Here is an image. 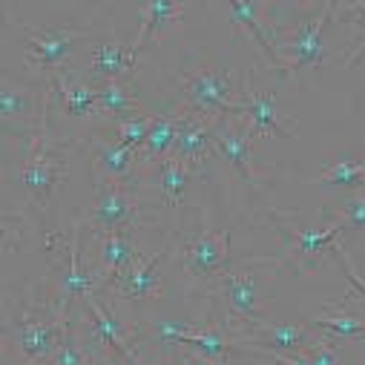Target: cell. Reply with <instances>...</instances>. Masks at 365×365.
<instances>
[{
	"label": "cell",
	"instance_id": "obj_1",
	"mask_svg": "<svg viewBox=\"0 0 365 365\" xmlns=\"http://www.w3.org/2000/svg\"><path fill=\"white\" fill-rule=\"evenodd\" d=\"M46 110H49V98L43 107L41 135L35 138V150L21 170V185L41 210H46L55 190L61 187V181L66 178V147L46 135Z\"/></svg>",
	"mask_w": 365,
	"mask_h": 365
},
{
	"label": "cell",
	"instance_id": "obj_2",
	"mask_svg": "<svg viewBox=\"0 0 365 365\" xmlns=\"http://www.w3.org/2000/svg\"><path fill=\"white\" fill-rule=\"evenodd\" d=\"M267 216H270V222L277 225V230H279L282 239H285V245H282V250H279V259L273 262V270L282 267V264H294V267H297L299 262H317L322 253L331 250L336 233L345 227L342 216H336V219H334L328 227H322V230H308V227H302L299 219H297V213H288V210L270 207Z\"/></svg>",
	"mask_w": 365,
	"mask_h": 365
},
{
	"label": "cell",
	"instance_id": "obj_3",
	"mask_svg": "<svg viewBox=\"0 0 365 365\" xmlns=\"http://www.w3.org/2000/svg\"><path fill=\"white\" fill-rule=\"evenodd\" d=\"M181 96L187 101V110L199 113H216V115H245L242 101L233 89L230 72L219 69H202V72H185L181 78Z\"/></svg>",
	"mask_w": 365,
	"mask_h": 365
},
{
	"label": "cell",
	"instance_id": "obj_4",
	"mask_svg": "<svg viewBox=\"0 0 365 365\" xmlns=\"http://www.w3.org/2000/svg\"><path fill=\"white\" fill-rule=\"evenodd\" d=\"M63 331H66V308L58 305V311H49V305L43 302V308L26 311L21 317V334H18V351L24 356V365H46Z\"/></svg>",
	"mask_w": 365,
	"mask_h": 365
},
{
	"label": "cell",
	"instance_id": "obj_5",
	"mask_svg": "<svg viewBox=\"0 0 365 365\" xmlns=\"http://www.w3.org/2000/svg\"><path fill=\"white\" fill-rule=\"evenodd\" d=\"M181 264H185V270L196 279H222L230 270V230L199 233L185 247Z\"/></svg>",
	"mask_w": 365,
	"mask_h": 365
},
{
	"label": "cell",
	"instance_id": "obj_6",
	"mask_svg": "<svg viewBox=\"0 0 365 365\" xmlns=\"http://www.w3.org/2000/svg\"><path fill=\"white\" fill-rule=\"evenodd\" d=\"M216 113H199V110H185L178 113V133L173 141L170 155L187 161L193 170L210 155L213 150V127H216Z\"/></svg>",
	"mask_w": 365,
	"mask_h": 365
},
{
	"label": "cell",
	"instance_id": "obj_7",
	"mask_svg": "<svg viewBox=\"0 0 365 365\" xmlns=\"http://www.w3.org/2000/svg\"><path fill=\"white\" fill-rule=\"evenodd\" d=\"M239 124H216L213 127V150L233 164V170L247 181V187L262 193V181L253 170V150H250V124L245 115H239Z\"/></svg>",
	"mask_w": 365,
	"mask_h": 365
},
{
	"label": "cell",
	"instance_id": "obj_8",
	"mask_svg": "<svg viewBox=\"0 0 365 365\" xmlns=\"http://www.w3.org/2000/svg\"><path fill=\"white\" fill-rule=\"evenodd\" d=\"M334 15V4H325L322 12H317L311 21L299 24L294 38L288 43H282V52H285V75L291 72H299L305 66H317L322 63V29L325 24L331 21Z\"/></svg>",
	"mask_w": 365,
	"mask_h": 365
},
{
	"label": "cell",
	"instance_id": "obj_9",
	"mask_svg": "<svg viewBox=\"0 0 365 365\" xmlns=\"http://www.w3.org/2000/svg\"><path fill=\"white\" fill-rule=\"evenodd\" d=\"M24 52H26V61L29 66H55L61 63L75 43H81L89 32L86 29H35V26H24Z\"/></svg>",
	"mask_w": 365,
	"mask_h": 365
},
{
	"label": "cell",
	"instance_id": "obj_10",
	"mask_svg": "<svg viewBox=\"0 0 365 365\" xmlns=\"http://www.w3.org/2000/svg\"><path fill=\"white\" fill-rule=\"evenodd\" d=\"M164 253H167V245L153 253L150 259H135L124 273L113 282H107L115 294H121L124 299H150L161 291V262H164Z\"/></svg>",
	"mask_w": 365,
	"mask_h": 365
},
{
	"label": "cell",
	"instance_id": "obj_11",
	"mask_svg": "<svg viewBox=\"0 0 365 365\" xmlns=\"http://www.w3.org/2000/svg\"><path fill=\"white\" fill-rule=\"evenodd\" d=\"M219 282H222L225 302L236 317H242L253 325L264 319V302L259 297V282H256L253 270H233L230 267Z\"/></svg>",
	"mask_w": 365,
	"mask_h": 365
},
{
	"label": "cell",
	"instance_id": "obj_12",
	"mask_svg": "<svg viewBox=\"0 0 365 365\" xmlns=\"http://www.w3.org/2000/svg\"><path fill=\"white\" fill-rule=\"evenodd\" d=\"M83 302H86V308L93 311V317H96V322H93V342H96L98 348H107V351H110V359H113L115 365H138L135 354H133L130 345H127V336H124L118 319L98 302L96 294L86 297Z\"/></svg>",
	"mask_w": 365,
	"mask_h": 365
},
{
	"label": "cell",
	"instance_id": "obj_13",
	"mask_svg": "<svg viewBox=\"0 0 365 365\" xmlns=\"http://www.w3.org/2000/svg\"><path fill=\"white\" fill-rule=\"evenodd\" d=\"M133 213L135 205L127 196V190L113 181V187L101 190L96 207H93V227L104 236V233H115V230H133Z\"/></svg>",
	"mask_w": 365,
	"mask_h": 365
},
{
	"label": "cell",
	"instance_id": "obj_14",
	"mask_svg": "<svg viewBox=\"0 0 365 365\" xmlns=\"http://www.w3.org/2000/svg\"><path fill=\"white\" fill-rule=\"evenodd\" d=\"M314 334L311 325H267V322H256V334L247 339H239V345H253V348H267V351H279V354H291V351H305L308 345H314Z\"/></svg>",
	"mask_w": 365,
	"mask_h": 365
},
{
	"label": "cell",
	"instance_id": "obj_15",
	"mask_svg": "<svg viewBox=\"0 0 365 365\" xmlns=\"http://www.w3.org/2000/svg\"><path fill=\"white\" fill-rule=\"evenodd\" d=\"M242 101V113L250 124V133L253 135H282V138H291L294 130L285 124L282 113H279V104H277V96H259V93H242L239 96Z\"/></svg>",
	"mask_w": 365,
	"mask_h": 365
},
{
	"label": "cell",
	"instance_id": "obj_16",
	"mask_svg": "<svg viewBox=\"0 0 365 365\" xmlns=\"http://www.w3.org/2000/svg\"><path fill=\"white\" fill-rule=\"evenodd\" d=\"M66 253H69V267L63 270L61 285H58V294H61L58 305L61 308H66L72 297H81V299L93 297L96 285H98V279H93L89 277V270L81 267V222H75L72 230H69V250Z\"/></svg>",
	"mask_w": 365,
	"mask_h": 365
},
{
	"label": "cell",
	"instance_id": "obj_17",
	"mask_svg": "<svg viewBox=\"0 0 365 365\" xmlns=\"http://www.w3.org/2000/svg\"><path fill=\"white\" fill-rule=\"evenodd\" d=\"M135 259H138V253H135V245H133V230L104 233L101 236V270H104V277H101L98 285L113 282L118 273H124Z\"/></svg>",
	"mask_w": 365,
	"mask_h": 365
},
{
	"label": "cell",
	"instance_id": "obj_18",
	"mask_svg": "<svg viewBox=\"0 0 365 365\" xmlns=\"http://www.w3.org/2000/svg\"><path fill=\"white\" fill-rule=\"evenodd\" d=\"M178 15H181L178 0H147V6L141 9V26H138V35H135V41L130 46V55L135 58L147 46V41L153 35H158L167 24H173Z\"/></svg>",
	"mask_w": 365,
	"mask_h": 365
},
{
	"label": "cell",
	"instance_id": "obj_19",
	"mask_svg": "<svg viewBox=\"0 0 365 365\" xmlns=\"http://www.w3.org/2000/svg\"><path fill=\"white\" fill-rule=\"evenodd\" d=\"M193 167L187 161H181L175 155H164L161 158V193H164V202L178 210L181 202H185V193L193 181Z\"/></svg>",
	"mask_w": 365,
	"mask_h": 365
},
{
	"label": "cell",
	"instance_id": "obj_20",
	"mask_svg": "<svg viewBox=\"0 0 365 365\" xmlns=\"http://www.w3.org/2000/svg\"><path fill=\"white\" fill-rule=\"evenodd\" d=\"M170 345H181V348H190L193 354L205 356V359H216V362H225L233 351H239V345L227 342L225 336H219L216 331H205V334H190V331H178L173 336Z\"/></svg>",
	"mask_w": 365,
	"mask_h": 365
},
{
	"label": "cell",
	"instance_id": "obj_21",
	"mask_svg": "<svg viewBox=\"0 0 365 365\" xmlns=\"http://www.w3.org/2000/svg\"><path fill=\"white\" fill-rule=\"evenodd\" d=\"M52 93L61 96V110L66 115H86L89 110H98V89L83 83V81L58 78Z\"/></svg>",
	"mask_w": 365,
	"mask_h": 365
},
{
	"label": "cell",
	"instance_id": "obj_22",
	"mask_svg": "<svg viewBox=\"0 0 365 365\" xmlns=\"http://www.w3.org/2000/svg\"><path fill=\"white\" fill-rule=\"evenodd\" d=\"M133 63L135 58L130 55V49L124 52V46L118 43H104L93 55V75L101 81H121L124 75H130Z\"/></svg>",
	"mask_w": 365,
	"mask_h": 365
},
{
	"label": "cell",
	"instance_id": "obj_23",
	"mask_svg": "<svg viewBox=\"0 0 365 365\" xmlns=\"http://www.w3.org/2000/svg\"><path fill=\"white\" fill-rule=\"evenodd\" d=\"M230 4V9H233V18H236V24H242L250 35H253V41L259 43V52L270 61V66H277L282 75H285V61L277 55V49L270 46V41L264 38V32L259 29V21H256V15H253V6H250V0H227Z\"/></svg>",
	"mask_w": 365,
	"mask_h": 365
},
{
	"label": "cell",
	"instance_id": "obj_24",
	"mask_svg": "<svg viewBox=\"0 0 365 365\" xmlns=\"http://www.w3.org/2000/svg\"><path fill=\"white\" fill-rule=\"evenodd\" d=\"M175 133H178V115H158V118H153V127H150L147 141H144V158L150 161V158L170 155Z\"/></svg>",
	"mask_w": 365,
	"mask_h": 365
},
{
	"label": "cell",
	"instance_id": "obj_25",
	"mask_svg": "<svg viewBox=\"0 0 365 365\" xmlns=\"http://www.w3.org/2000/svg\"><path fill=\"white\" fill-rule=\"evenodd\" d=\"M138 101L133 93H127V86L121 81H101L98 86V113H113V115H127L133 118Z\"/></svg>",
	"mask_w": 365,
	"mask_h": 365
},
{
	"label": "cell",
	"instance_id": "obj_26",
	"mask_svg": "<svg viewBox=\"0 0 365 365\" xmlns=\"http://www.w3.org/2000/svg\"><path fill=\"white\" fill-rule=\"evenodd\" d=\"M322 185L331 187H356L365 185V164L362 161H334L322 170Z\"/></svg>",
	"mask_w": 365,
	"mask_h": 365
},
{
	"label": "cell",
	"instance_id": "obj_27",
	"mask_svg": "<svg viewBox=\"0 0 365 365\" xmlns=\"http://www.w3.org/2000/svg\"><path fill=\"white\" fill-rule=\"evenodd\" d=\"M98 161H101L104 173H107L113 181H118V178L130 175V167H133V150H130V147H121V144H107V147H101Z\"/></svg>",
	"mask_w": 365,
	"mask_h": 365
},
{
	"label": "cell",
	"instance_id": "obj_28",
	"mask_svg": "<svg viewBox=\"0 0 365 365\" xmlns=\"http://www.w3.org/2000/svg\"><path fill=\"white\" fill-rule=\"evenodd\" d=\"M317 331H328L334 336H351V339H365V319L356 317H328V319H305Z\"/></svg>",
	"mask_w": 365,
	"mask_h": 365
},
{
	"label": "cell",
	"instance_id": "obj_29",
	"mask_svg": "<svg viewBox=\"0 0 365 365\" xmlns=\"http://www.w3.org/2000/svg\"><path fill=\"white\" fill-rule=\"evenodd\" d=\"M46 365H89L86 351H83V345L78 342V336H75L72 328L63 331V336H61L58 348L52 351V356L46 359Z\"/></svg>",
	"mask_w": 365,
	"mask_h": 365
},
{
	"label": "cell",
	"instance_id": "obj_30",
	"mask_svg": "<svg viewBox=\"0 0 365 365\" xmlns=\"http://www.w3.org/2000/svg\"><path fill=\"white\" fill-rule=\"evenodd\" d=\"M150 127H153V118H150V115H133V118H124V121L118 124V133H115V135H118V144H121V147H130V150L144 147Z\"/></svg>",
	"mask_w": 365,
	"mask_h": 365
},
{
	"label": "cell",
	"instance_id": "obj_31",
	"mask_svg": "<svg viewBox=\"0 0 365 365\" xmlns=\"http://www.w3.org/2000/svg\"><path fill=\"white\" fill-rule=\"evenodd\" d=\"M328 253H334V259L342 264V270H345V277H348V282H351V297L354 299H359V305L365 308V277L356 270V264L348 259V253L342 250V247H336V245H331V250Z\"/></svg>",
	"mask_w": 365,
	"mask_h": 365
},
{
	"label": "cell",
	"instance_id": "obj_32",
	"mask_svg": "<svg viewBox=\"0 0 365 365\" xmlns=\"http://www.w3.org/2000/svg\"><path fill=\"white\" fill-rule=\"evenodd\" d=\"M18 222H21V213H15L12 207H6L0 202V247H18L21 245V230H18Z\"/></svg>",
	"mask_w": 365,
	"mask_h": 365
},
{
	"label": "cell",
	"instance_id": "obj_33",
	"mask_svg": "<svg viewBox=\"0 0 365 365\" xmlns=\"http://www.w3.org/2000/svg\"><path fill=\"white\" fill-rule=\"evenodd\" d=\"M342 222L351 225V227H356V230H365V193L345 199V205H342Z\"/></svg>",
	"mask_w": 365,
	"mask_h": 365
},
{
	"label": "cell",
	"instance_id": "obj_34",
	"mask_svg": "<svg viewBox=\"0 0 365 365\" xmlns=\"http://www.w3.org/2000/svg\"><path fill=\"white\" fill-rule=\"evenodd\" d=\"M302 354L311 359V365H339L336 348H331V342H325V339H317V342L308 345Z\"/></svg>",
	"mask_w": 365,
	"mask_h": 365
},
{
	"label": "cell",
	"instance_id": "obj_35",
	"mask_svg": "<svg viewBox=\"0 0 365 365\" xmlns=\"http://www.w3.org/2000/svg\"><path fill=\"white\" fill-rule=\"evenodd\" d=\"M250 351H256L259 356H264L270 365H311V359L305 356V354H279V351H267V348H253L250 345Z\"/></svg>",
	"mask_w": 365,
	"mask_h": 365
},
{
	"label": "cell",
	"instance_id": "obj_36",
	"mask_svg": "<svg viewBox=\"0 0 365 365\" xmlns=\"http://www.w3.org/2000/svg\"><path fill=\"white\" fill-rule=\"evenodd\" d=\"M345 12H348V15H354V18H356V24H362V26H365V0H354L351 6H345Z\"/></svg>",
	"mask_w": 365,
	"mask_h": 365
},
{
	"label": "cell",
	"instance_id": "obj_37",
	"mask_svg": "<svg viewBox=\"0 0 365 365\" xmlns=\"http://www.w3.org/2000/svg\"><path fill=\"white\" fill-rule=\"evenodd\" d=\"M362 61H365V41L356 43V52H354L351 58H345V66H356V63H362Z\"/></svg>",
	"mask_w": 365,
	"mask_h": 365
},
{
	"label": "cell",
	"instance_id": "obj_38",
	"mask_svg": "<svg viewBox=\"0 0 365 365\" xmlns=\"http://www.w3.org/2000/svg\"><path fill=\"white\" fill-rule=\"evenodd\" d=\"M185 359H187L190 365H227V362H216V359H205V356H199V354H185Z\"/></svg>",
	"mask_w": 365,
	"mask_h": 365
}]
</instances>
